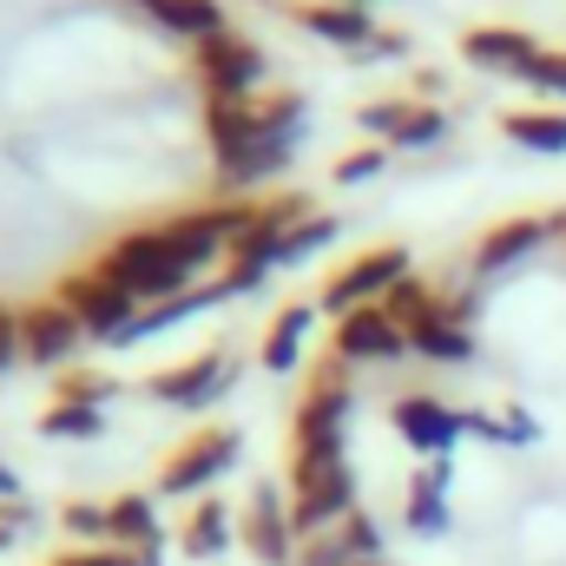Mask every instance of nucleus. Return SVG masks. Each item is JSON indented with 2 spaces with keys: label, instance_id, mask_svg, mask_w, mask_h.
Returning a JSON list of instances; mask_svg holds the SVG:
<instances>
[{
  "label": "nucleus",
  "instance_id": "obj_37",
  "mask_svg": "<svg viewBox=\"0 0 566 566\" xmlns=\"http://www.w3.org/2000/svg\"><path fill=\"white\" fill-rule=\"evenodd\" d=\"M7 547H13V534H7V527H0V554H7Z\"/></svg>",
  "mask_w": 566,
  "mask_h": 566
},
{
  "label": "nucleus",
  "instance_id": "obj_36",
  "mask_svg": "<svg viewBox=\"0 0 566 566\" xmlns=\"http://www.w3.org/2000/svg\"><path fill=\"white\" fill-rule=\"evenodd\" d=\"M13 494H20V474H13V468L0 461V501H13Z\"/></svg>",
  "mask_w": 566,
  "mask_h": 566
},
{
  "label": "nucleus",
  "instance_id": "obj_35",
  "mask_svg": "<svg viewBox=\"0 0 566 566\" xmlns=\"http://www.w3.org/2000/svg\"><path fill=\"white\" fill-rule=\"evenodd\" d=\"M402 53H409V33H376L356 60H402Z\"/></svg>",
  "mask_w": 566,
  "mask_h": 566
},
{
  "label": "nucleus",
  "instance_id": "obj_31",
  "mask_svg": "<svg viewBox=\"0 0 566 566\" xmlns=\"http://www.w3.org/2000/svg\"><path fill=\"white\" fill-rule=\"evenodd\" d=\"M521 86H534L541 99H566V46H541V60L521 73Z\"/></svg>",
  "mask_w": 566,
  "mask_h": 566
},
{
  "label": "nucleus",
  "instance_id": "obj_10",
  "mask_svg": "<svg viewBox=\"0 0 566 566\" xmlns=\"http://www.w3.org/2000/svg\"><path fill=\"white\" fill-rule=\"evenodd\" d=\"M389 428H396L422 461H448L454 441L468 434V409H454V402H441V396H428V389H402V396L389 402Z\"/></svg>",
  "mask_w": 566,
  "mask_h": 566
},
{
  "label": "nucleus",
  "instance_id": "obj_30",
  "mask_svg": "<svg viewBox=\"0 0 566 566\" xmlns=\"http://www.w3.org/2000/svg\"><path fill=\"white\" fill-rule=\"evenodd\" d=\"M46 566H165V547H145V554H126V547H66Z\"/></svg>",
  "mask_w": 566,
  "mask_h": 566
},
{
  "label": "nucleus",
  "instance_id": "obj_4",
  "mask_svg": "<svg viewBox=\"0 0 566 566\" xmlns=\"http://www.w3.org/2000/svg\"><path fill=\"white\" fill-rule=\"evenodd\" d=\"M283 494H290L296 541H310V534H323V527H336V521H349V514L363 507V501H356V468H349V454H336V461H290Z\"/></svg>",
  "mask_w": 566,
  "mask_h": 566
},
{
  "label": "nucleus",
  "instance_id": "obj_12",
  "mask_svg": "<svg viewBox=\"0 0 566 566\" xmlns=\"http://www.w3.org/2000/svg\"><path fill=\"white\" fill-rule=\"evenodd\" d=\"M547 238H566V211H527V218H501V224H488V231L474 238V251H468V271H474V277H494V271L521 264L527 251H541Z\"/></svg>",
  "mask_w": 566,
  "mask_h": 566
},
{
  "label": "nucleus",
  "instance_id": "obj_20",
  "mask_svg": "<svg viewBox=\"0 0 566 566\" xmlns=\"http://www.w3.org/2000/svg\"><path fill=\"white\" fill-rule=\"evenodd\" d=\"M218 303H231V290L211 277L198 283V290H185V296H171V303H151V310H139V323L126 329V343H145V336H165L171 323H185V316H205V310H218ZM119 343V349H126Z\"/></svg>",
  "mask_w": 566,
  "mask_h": 566
},
{
  "label": "nucleus",
  "instance_id": "obj_2",
  "mask_svg": "<svg viewBox=\"0 0 566 566\" xmlns=\"http://www.w3.org/2000/svg\"><path fill=\"white\" fill-rule=\"evenodd\" d=\"M93 271L113 277L126 296H139L145 310H151V303H171V296L191 290V271H185V258L171 251L165 224H133V231H119V238L93 258Z\"/></svg>",
  "mask_w": 566,
  "mask_h": 566
},
{
  "label": "nucleus",
  "instance_id": "obj_5",
  "mask_svg": "<svg viewBox=\"0 0 566 566\" xmlns=\"http://www.w3.org/2000/svg\"><path fill=\"white\" fill-rule=\"evenodd\" d=\"M238 454H244V428H231V422L191 428V434L165 454V468H158V494H171V501H198V494H211V488L238 468Z\"/></svg>",
  "mask_w": 566,
  "mask_h": 566
},
{
  "label": "nucleus",
  "instance_id": "obj_26",
  "mask_svg": "<svg viewBox=\"0 0 566 566\" xmlns=\"http://www.w3.org/2000/svg\"><path fill=\"white\" fill-rule=\"evenodd\" d=\"M119 396V376H106V369H60V382H53V402H86V409H106Z\"/></svg>",
  "mask_w": 566,
  "mask_h": 566
},
{
  "label": "nucleus",
  "instance_id": "obj_29",
  "mask_svg": "<svg viewBox=\"0 0 566 566\" xmlns=\"http://www.w3.org/2000/svg\"><path fill=\"white\" fill-rule=\"evenodd\" d=\"M329 238H343V224H336L329 211H310V218H303V224L283 238V264H303V258H316Z\"/></svg>",
  "mask_w": 566,
  "mask_h": 566
},
{
  "label": "nucleus",
  "instance_id": "obj_27",
  "mask_svg": "<svg viewBox=\"0 0 566 566\" xmlns=\"http://www.w3.org/2000/svg\"><path fill=\"white\" fill-rule=\"evenodd\" d=\"M60 527H66L80 547H113V514H106V501H66V507H60Z\"/></svg>",
  "mask_w": 566,
  "mask_h": 566
},
{
  "label": "nucleus",
  "instance_id": "obj_16",
  "mask_svg": "<svg viewBox=\"0 0 566 566\" xmlns=\"http://www.w3.org/2000/svg\"><path fill=\"white\" fill-rule=\"evenodd\" d=\"M303 33H316L323 46H343V53H363L382 27L369 20V7H343V0H296L290 7Z\"/></svg>",
  "mask_w": 566,
  "mask_h": 566
},
{
  "label": "nucleus",
  "instance_id": "obj_39",
  "mask_svg": "<svg viewBox=\"0 0 566 566\" xmlns=\"http://www.w3.org/2000/svg\"><path fill=\"white\" fill-rule=\"evenodd\" d=\"M363 566H389V560H363Z\"/></svg>",
  "mask_w": 566,
  "mask_h": 566
},
{
  "label": "nucleus",
  "instance_id": "obj_40",
  "mask_svg": "<svg viewBox=\"0 0 566 566\" xmlns=\"http://www.w3.org/2000/svg\"><path fill=\"white\" fill-rule=\"evenodd\" d=\"M343 7H363V0H343Z\"/></svg>",
  "mask_w": 566,
  "mask_h": 566
},
{
  "label": "nucleus",
  "instance_id": "obj_33",
  "mask_svg": "<svg viewBox=\"0 0 566 566\" xmlns=\"http://www.w3.org/2000/svg\"><path fill=\"white\" fill-rule=\"evenodd\" d=\"M13 363H20V303L0 296V369H13Z\"/></svg>",
  "mask_w": 566,
  "mask_h": 566
},
{
  "label": "nucleus",
  "instance_id": "obj_14",
  "mask_svg": "<svg viewBox=\"0 0 566 566\" xmlns=\"http://www.w3.org/2000/svg\"><path fill=\"white\" fill-rule=\"evenodd\" d=\"M461 60H468L474 73L521 80V73L541 60V33H534V27H468V33H461Z\"/></svg>",
  "mask_w": 566,
  "mask_h": 566
},
{
  "label": "nucleus",
  "instance_id": "obj_32",
  "mask_svg": "<svg viewBox=\"0 0 566 566\" xmlns=\"http://www.w3.org/2000/svg\"><path fill=\"white\" fill-rule=\"evenodd\" d=\"M389 165V145H356V151H343L336 165H329V178L336 185H363V178H376Z\"/></svg>",
  "mask_w": 566,
  "mask_h": 566
},
{
  "label": "nucleus",
  "instance_id": "obj_19",
  "mask_svg": "<svg viewBox=\"0 0 566 566\" xmlns=\"http://www.w3.org/2000/svg\"><path fill=\"white\" fill-rule=\"evenodd\" d=\"M402 521H409V534H448V461H422L416 468V481H409V501H402Z\"/></svg>",
  "mask_w": 566,
  "mask_h": 566
},
{
  "label": "nucleus",
  "instance_id": "obj_6",
  "mask_svg": "<svg viewBox=\"0 0 566 566\" xmlns=\"http://www.w3.org/2000/svg\"><path fill=\"white\" fill-rule=\"evenodd\" d=\"M402 277H416L409 244H369V251H356L343 271H329V283L316 290V310H323V316L369 310V303H382V296H389Z\"/></svg>",
  "mask_w": 566,
  "mask_h": 566
},
{
  "label": "nucleus",
  "instance_id": "obj_11",
  "mask_svg": "<svg viewBox=\"0 0 566 566\" xmlns=\"http://www.w3.org/2000/svg\"><path fill=\"white\" fill-rule=\"evenodd\" d=\"M86 349V329L73 323V310L60 296H27L20 303V356L33 369H73Z\"/></svg>",
  "mask_w": 566,
  "mask_h": 566
},
{
  "label": "nucleus",
  "instance_id": "obj_1",
  "mask_svg": "<svg viewBox=\"0 0 566 566\" xmlns=\"http://www.w3.org/2000/svg\"><path fill=\"white\" fill-rule=\"evenodd\" d=\"M356 409V382H349V363L336 349H323L303 376V396H296V416H290V461H336L343 454V428Z\"/></svg>",
  "mask_w": 566,
  "mask_h": 566
},
{
  "label": "nucleus",
  "instance_id": "obj_23",
  "mask_svg": "<svg viewBox=\"0 0 566 566\" xmlns=\"http://www.w3.org/2000/svg\"><path fill=\"white\" fill-rule=\"evenodd\" d=\"M151 20H158L165 33L191 40V46H205L211 33H224V27H231L224 0H158V7H151Z\"/></svg>",
  "mask_w": 566,
  "mask_h": 566
},
{
  "label": "nucleus",
  "instance_id": "obj_38",
  "mask_svg": "<svg viewBox=\"0 0 566 566\" xmlns=\"http://www.w3.org/2000/svg\"><path fill=\"white\" fill-rule=\"evenodd\" d=\"M133 7H145V13H151V7H158V0H133Z\"/></svg>",
  "mask_w": 566,
  "mask_h": 566
},
{
  "label": "nucleus",
  "instance_id": "obj_21",
  "mask_svg": "<svg viewBox=\"0 0 566 566\" xmlns=\"http://www.w3.org/2000/svg\"><path fill=\"white\" fill-rule=\"evenodd\" d=\"M409 349H416L422 363H474V329H468V316L448 303L441 316H428L422 329H409Z\"/></svg>",
  "mask_w": 566,
  "mask_h": 566
},
{
  "label": "nucleus",
  "instance_id": "obj_34",
  "mask_svg": "<svg viewBox=\"0 0 566 566\" xmlns=\"http://www.w3.org/2000/svg\"><path fill=\"white\" fill-rule=\"evenodd\" d=\"M0 527H7V534H13V541H20V534H27V527H40V507H33V501H27V494H13V501H0Z\"/></svg>",
  "mask_w": 566,
  "mask_h": 566
},
{
  "label": "nucleus",
  "instance_id": "obj_8",
  "mask_svg": "<svg viewBox=\"0 0 566 566\" xmlns=\"http://www.w3.org/2000/svg\"><path fill=\"white\" fill-rule=\"evenodd\" d=\"M238 541L258 566H296V521H290V494L277 481H251L244 507H238Z\"/></svg>",
  "mask_w": 566,
  "mask_h": 566
},
{
  "label": "nucleus",
  "instance_id": "obj_24",
  "mask_svg": "<svg viewBox=\"0 0 566 566\" xmlns=\"http://www.w3.org/2000/svg\"><path fill=\"white\" fill-rule=\"evenodd\" d=\"M501 133L521 145V151H566V113L560 106H521V113H507L501 119Z\"/></svg>",
  "mask_w": 566,
  "mask_h": 566
},
{
  "label": "nucleus",
  "instance_id": "obj_3",
  "mask_svg": "<svg viewBox=\"0 0 566 566\" xmlns=\"http://www.w3.org/2000/svg\"><path fill=\"white\" fill-rule=\"evenodd\" d=\"M191 80H198L205 106H231V99H258L271 86V60H264L258 40H244L238 27H224L205 46H191Z\"/></svg>",
  "mask_w": 566,
  "mask_h": 566
},
{
  "label": "nucleus",
  "instance_id": "obj_7",
  "mask_svg": "<svg viewBox=\"0 0 566 566\" xmlns=\"http://www.w3.org/2000/svg\"><path fill=\"white\" fill-rule=\"evenodd\" d=\"M53 296L73 310V323L86 329V343H126V329L139 323V296H126L113 277H99L93 264L86 271H66V277L53 283Z\"/></svg>",
  "mask_w": 566,
  "mask_h": 566
},
{
  "label": "nucleus",
  "instance_id": "obj_22",
  "mask_svg": "<svg viewBox=\"0 0 566 566\" xmlns=\"http://www.w3.org/2000/svg\"><path fill=\"white\" fill-rule=\"evenodd\" d=\"M106 514H113V547H126V554H145V547H165V527H158V501L151 494H113L106 501Z\"/></svg>",
  "mask_w": 566,
  "mask_h": 566
},
{
  "label": "nucleus",
  "instance_id": "obj_17",
  "mask_svg": "<svg viewBox=\"0 0 566 566\" xmlns=\"http://www.w3.org/2000/svg\"><path fill=\"white\" fill-rule=\"evenodd\" d=\"M231 541H238V514H231V501L198 494V501L185 507V521H178V554H185V560H218Z\"/></svg>",
  "mask_w": 566,
  "mask_h": 566
},
{
  "label": "nucleus",
  "instance_id": "obj_15",
  "mask_svg": "<svg viewBox=\"0 0 566 566\" xmlns=\"http://www.w3.org/2000/svg\"><path fill=\"white\" fill-rule=\"evenodd\" d=\"M363 560H382V527H376L369 507H356L349 521H336V527H323L296 547V566H363Z\"/></svg>",
  "mask_w": 566,
  "mask_h": 566
},
{
  "label": "nucleus",
  "instance_id": "obj_18",
  "mask_svg": "<svg viewBox=\"0 0 566 566\" xmlns=\"http://www.w3.org/2000/svg\"><path fill=\"white\" fill-rule=\"evenodd\" d=\"M310 323H316V303H283L277 316H271V329H264V343H258V363H264L271 376H290V369L303 363Z\"/></svg>",
  "mask_w": 566,
  "mask_h": 566
},
{
  "label": "nucleus",
  "instance_id": "obj_9",
  "mask_svg": "<svg viewBox=\"0 0 566 566\" xmlns=\"http://www.w3.org/2000/svg\"><path fill=\"white\" fill-rule=\"evenodd\" d=\"M231 382H238V356L218 343V349H198V356H185V363L145 376V396L165 402V409H191V416H198V409H211Z\"/></svg>",
  "mask_w": 566,
  "mask_h": 566
},
{
  "label": "nucleus",
  "instance_id": "obj_28",
  "mask_svg": "<svg viewBox=\"0 0 566 566\" xmlns=\"http://www.w3.org/2000/svg\"><path fill=\"white\" fill-rule=\"evenodd\" d=\"M448 133V113L441 106H422V99H409V113H402V126L389 133V145H402V151H422Z\"/></svg>",
  "mask_w": 566,
  "mask_h": 566
},
{
  "label": "nucleus",
  "instance_id": "obj_13",
  "mask_svg": "<svg viewBox=\"0 0 566 566\" xmlns=\"http://www.w3.org/2000/svg\"><path fill=\"white\" fill-rule=\"evenodd\" d=\"M329 349H336L349 369H369V363H402V356H416V349H409V329H402V323H396L382 303L336 316V329H329Z\"/></svg>",
  "mask_w": 566,
  "mask_h": 566
},
{
  "label": "nucleus",
  "instance_id": "obj_25",
  "mask_svg": "<svg viewBox=\"0 0 566 566\" xmlns=\"http://www.w3.org/2000/svg\"><path fill=\"white\" fill-rule=\"evenodd\" d=\"M40 434H53V441H99V434H106V409H86V402H46Z\"/></svg>",
  "mask_w": 566,
  "mask_h": 566
}]
</instances>
